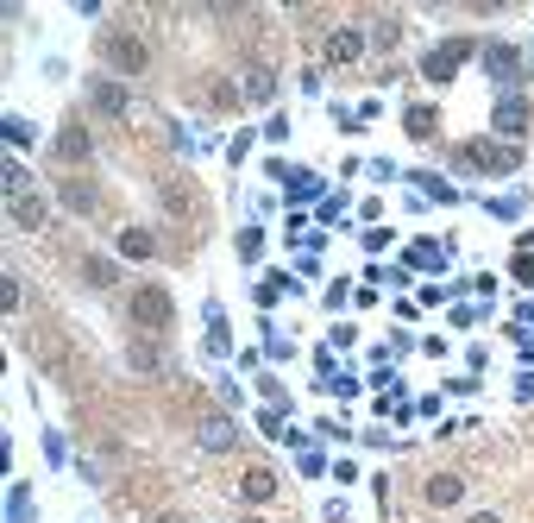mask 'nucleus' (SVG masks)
Listing matches in <instances>:
<instances>
[{
  "label": "nucleus",
  "instance_id": "nucleus-1",
  "mask_svg": "<svg viewBox=\"0 0 534 523\" xmlns=\"http://www.w3.org/2000/svg\"><path fill=\"white\" fill-rule=\"evenodd\" d=\"M95 51H101V63L113 76H145V69H152V45H145L139 32H101Z\"/></svg>",
  "mask_w": 534,
  "mask_h": 523
},
{
  "label": "nucleus",
  "instance_id": "nucleus-2",
  "mask_svg": "<svg viewBox=\"0 0 534 523\" xmlns=\"http://www.w3.org/2000/svg\"><path fill=\"white\" fill-rule=\"evenodd\" d=\"M459 165L478 171V176H509L522 165V152H516L509 139H466V145H459Z\"/></svg>",
  "mask_w": 534,
  "mask_h": 523
},
{
  "label": "nucleus",
  "instance_id": "nucleus-3",
  "mask_svg": "<svg viewBox=\"0 0 534 523\" xmlns=\"http://www.w3.org/2000/svg\"><path fill=\"white\" fill-rule=\"evenodd\" d=\"M522 133H529V101L509 89V95H497V108H490V139H509V145H516Z\"/></svg>",
  "mask_w": 534,
  "mask_h": 523
},
{
  "label": "nucleus",
  "instance_id": "nucleus-4",
  "mask_svg": "<svg viewBox=\"0 0 534 523\" xmlns=\"http://www.w3.org/2000/svg\"><path fill=\"white\" fill-rule=\"evenodd\" d=\"M466 58H472V45H466V38H453V45H434V51L422 58V76H427V82H453Z\"/></svg>",
  "mask_w": 534,
  "mask_h": 523
},
{
  "label": "nucleus",
  "instance_id": "nucleus-5",
  "mask_svg": "<svg viewBox=\"0 0 534 523\" xmlns=\"http://www.w3.org/2000/svg\"><path fill=\"white\" fill-rule=\"evenodd\" d=\"M51 158H63V165H89V158H95V139H89V126H82V120L57 126V139H51Z\"/></svg>",
  "mask_w": 534,
  "mask_h": 523
},
{
  "label": "nucleus",
  "instance_id": "nucleus-6",
  "mask_svg": "<svg viewBox=\"0 0 534 523\" xmlns=\"http://www.w3.org/2000/svg\"><path fill=\"white\" fill-rule=\"evenodd\" d=\"M126 309H132V322H139V328H163V322H170V296H163L158 284H139Z\"/></svg>",
  "mask_w": 534,
  "mask_h": 523
},
{
  "label": "nucleus",
  "instance_id": "nucleus-7",
  "mask_svg": "<svg viewBox=\"0 0 534 523\" xmlns=\"http://www.w3.org/2000/svg\"><path fill=\"white\" fill-rule=\"evenodd\" d=\"M195 442H202L208 454H226V448H239V422H233V416H202V422H195Z\"/></svg>",
  "mask_w": 534,
  "mask_h": 523
},
{
  "label": "nucleus",
  "instance_id": "nucleus-8",
  "mask_svg": "<svg viewBox=\"0 0 534 523\" xmlns=\"http://www.w3.org/2000/svg\"><path fill=\"white\" fill-rule=\"evenodd\" d=\"M57 202H63L69 215H101V189L82 183V176H63V183H57Z\"/></svg>",
  "mask_w": 534,
  "mask_h": 523
},
{
  "label": "nucleus",
  "instance_id": "nucleus-9",
  "mask_svg": "<svg viewBox=\"0 0 534 523\" xmlns=\"http://www.w3.org/2000/svg\"><path fill=\"white\" fill-rule=\"evenodd\" d=\"M6 221L26 228V233H38L51 221V202H45V196H6Z\"/></svg>",
  "mask_w": 534,
  "mask_h": 523
},
{
  "label": "nucleus",
  "instance_id": "nucleus-10",
  "mask_svg": "<svg viewBox=\"0 0 534 523\" xmlns=\"http://www.w3.org/2000/svg\"><path fill=\"white\" fill-rule=\"evenodd\" d=\"M422 498L434 505V511H446V505H459V498H466V479H459V473H427Z\"/></svg>",
  "mask_w": 534,
  "mask_h": 523
},
{
  "label": "nucleus",
  "instance_id": "nucleus-11",
  "mask_svg": "<svg viewBox=\"0 0 534 523\" xmlns=\"http://www.w3.org/2000/svg\"><path fill=\"white\" fill-rule=\"evenodd\" d=\"M359 58H365V32H359V26L327 32V63H359Z\"/></svg>",
  "mask_w": 534,
  "mask_h": 523
},
{
  "label": "nucleus",
  "instance_id": "nucleus-12",
  "mask_svg": "<svg viewBox=\"0 0 534 523\" xmlns=\"http://www.w3.org/2000/svg\"><path fill=\"white\" fill-rule=\"evenodd\" d=\"M484 69H490V76H497V89L509 95V82L522 76V58H516L509 45H484Z\"/></svg>",
  "mask_w": 534,
  "mask_h": 523
},
{
  "label": "nucleus",
  "instance_id": "nucleus-13",
  "mask_svg": "<svg viewBox=\"0 0 534 523\" xmlns=\"http://www.w3.org/2000/svg\"><path fill=\"white\" fill-rule=\"evenodd\" d=\"M120 259H158V233L152 228H126L120 233Z\"/></svg>",
  "mask_w": 534,
  "mask_h": 523
},
{
  "label": "nucleus",
  "instance_id": "nucleus-14",
  "mask_svg": "<svg viewBox=\"0 0 534 523\" xmlns=\"http://www.w3.org/2000/svg\"><path fill=\"white\" fill-rule=\"evenodd\" d=\"M239 498H246V505H270V498H277V479H270L265 466H252V473L239 479Z\"/></svg>",
  "mask_w": 534,
  "mask_h": 523
},
{
  "label": "nucleus",
  "instance_id": "nucleus-15",
  "mask_svg": "<svg viewBox=\"0 0 534 523\" xmlns=\"http://www.w3.org/2000/svg\"><path fill=\"white\" fill-rule=\"evenodd\" d=\"M158 202L170 208V215H183V221H195V215H202V202H195V196H189L183 183H163V189H158Z\"/></svg>",
  "mask_w": 534,
  "mask_h": 523
},
{
  "label": "nucleus",
  "instance_id": "nucleus-16",
  "mask_svg": "<svg viewBox=\"0 0 534 523\" xmlns=\"http://www.w3.org/2000/svg\"><path fill=\"white\" fill-rule=\"evenodd\" d=\"M82 278H89L95 291H113V284H120V265H113V259H101V252H95V259H82Z\"/></svg>",
  "mask_w": 534,
  "mask_h": 523
},
{
  "label": "nucleus",
  "instance_id": "nucleus-17",
  "mask_svg": "<svg viewBox=\"0 0 534 523\" xmlns=\"http://www.w3.org/2000/svg\"><path fill=\"white\" fill-rule=\"evenodd\" d=\"M403 126H409V139H434V126H440V114H434V108H409V114H403Z\"/></svg>",
  "mask_w": 534,
  "mask_h": 523
},
{
  "label": "nucleus",
  "instance_id": "nucleus-18",
  "mask_svg": "<svg viewBox=\"0 0 534 523\" xmlns=\"http://www.w3.org/2000/svg\"><path fill=\"white\" fill-rule=\"evenodd\" d=\"M0 183H6V196H32V171H26L19 158H6V165H0Z\"/></svg>",
  "mask_w": 534,
  "mask_h": 523
},
{
  "label": "nucleus",
  "instance_id": "nucleus-19",
  "mask_svg": "<svg viewBox=\"0 0 534 523\" xmlns=\"http://www.w3.org/2000/svg\"><path fill=\"white\" fill-rule=\"evenodd\" d=\"M126 359H132V372H139V379H158V366H163V353L145 347V341H132V353H126Z\"/></svg>",
  "mask_w": 534,
  "mask_h": 523
},
{
  "label": "nucleus",
  "instance_id": "nucleus-20",
  "mask_svg": "<svg viewBox=\"0 0 534 523\" xmlns=\"http://www.w3.org/2000/svg\"><path fill=\"white\" fill-rule=\"evenodd\" d=\"M277 95V76L270 69H246V101H270Z\"/></svg>",
  "mask_w": 534,
  "mask_h": 523
},
{
  "label": "nucleus",
  "instance_id": "nucleus-21",
  "mask_svg": "<svg viewBox=\"0 0 534 523\" xmlns=\"http://www.w3.org/2000/svg\"><path fill=\"white\" fill-rule=\"evenodd\" d=\"M95 108L101 114H126V89L120 82H95Z\"/></svg>",
  "mask_w": 534,
  "mask_h": 523
},
{
  "label": "nucleus",
  "instance_id": "nucleus-22",
  "mask_svg": "<svg viewBox=\"0 0 534 523\" xmlns=\"http://www.w3.org/2000/svg\"><path fill=\"white\" fill-rule=\"evenodd\" d=\"M6 523H32V492H26V486L6 492Z\"/></svg>",
  "mask_w": 534,
  "mask_h": 523
},
{
  "label": "nucleus",
  "instance_id": "nucleus-23",
  "mask_svg": "<svg viewBox=\"0 0 534 523\" xmlns=\"http://www.w3.org/2000/svg\"><path fill=\"white\" fill-rule=\"evenodd\" d=\"M409 265H415V272H440V246H434V240H415V246H409Z\"/></svg>",
  "mask_w": 534,
  "mask_h": 523
},
{
  "label": "nucleus",
  "instance_id": "nucleus-24",
  "mask_svg": "<svg viewBox=\"0 0 534 523\" xmlns=\"http://www.w3.org/2000/svg\"><path fill=\"white\" fill-rule=\"evenodd\" d=\"M258 252H265V233H258V228H246V233H239V259H246V265H252V259H258Z\"/></svg>",
  "mask_w": 534,
  "mask_h": 523
},
{
  "label": "nucleus",
  "instance_id": "nucleus-25",
  "mask_svg": "<svg viewBox=\"0 0 534 523\" xmlns=\"http://www.w3.org/2000/svg\"><path fill=\"white\" fill-rule=\"evenodd\" d=\"M6 139H13V145H32V120H26V114H6Z\"/></svg>",
  "mask_w": 534,
  "mask_h": 523
},
{
  "label": "nucleus",
  "instance_id": "nucleus-26",
  "mask_svg": "<svg viewBox=\"0 0 534 523\" xmlns=\"http://www.w3.org/2000/svg\"><path fill=\"white\" fill-rule=\"evenodd\" d=\"M0 291H6V315H19V272H0Z\"/></svg>",
  "mask_w": 534,
  "mask_h": 523
},
{
  "label": "nucleus",
  "instance_id": "nucleus-27",
  "mask_svg": "<svg viewBox=\"0 0 534 523\" xmlns=\"http://www.w3.org/2000/svg\"><path fill=\"white\" fill-rule=\"evenodd\" d=\"M289 196H296V202H309V196H320V176H289Z\"/></svg>",
  "mask_w": 534,
  "mask_h": 523
},
{
  "label": "nucleus",
  "instance_id": "nucleus-28",
  "mask_svg": "<svg viewBox=\"0 0 534 523\" xmlns=\"http://www.w3.org/2000/svg\"><path fill=\"white\" fill-rule=\"evenodd\" d=\"M490 215H497V221H509V215H522V196H503V202H490Z\"/></svg>",
  "mask_w": 534,
  "mask_h": 523
},
{
  "label": "nucleus",
  "instance_id": "nucleus-29",
  "mask_svg": "<svg viewBox=\"0 0 534 523\" xmlns=\"http://www.w3.org/2000/svg\"><path fill=\"white\" fill-rule=\"evenodd\" d=\"M509 272H516V278H522V284H534V259H529V252H522V259H516V265H509Z\"/></svg>",
  "mask_w": 534,
  "mask_h": 523
},
{
  "label": "nucleus",
  "instance_id": "nucleus-30",
  "mask_svg": "<svg viewBox=\"0 0 534 523\" xmlns=\"http://www.w3.org/2000/svg\"><path fill=\"white\" fill-rule=\"evenodd\" d=\"M466 523H503V518H497V511H478V518H466Z\"/></svg>",
  "mask_w": 534,
  "mask_h": 523
},
{
  "label": "nucleus",
  "instance_id": "nucleus-31",
  "mask_svg": "<svg viewBox=\"0 0 534 523\" xmlns=\"http://www.w3.org/2000/svg\"><path fill=\"white\" fill-rule=\"evenodd\" d=\"M158 523H189V518H176V511H163V518Z\"/></svg>",
  "mask_w": 534,
  "mask_h": 523
},
{
  "label": "nucleus",
  "instance_id": "nucleus-32",
  "mask_svg": "<svg viewBox=\"0 0 534 523\" xmlns=\"http://www.w3.org/2000/svg\"><path fill=\"white\" fill-rule=\"evenodd\" d=\"M246 523H265V518H246Z\"/></svg>",
  "mask_w": 534,
  "mask_h": 523
}]
</instances>
